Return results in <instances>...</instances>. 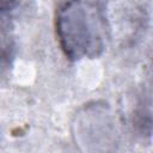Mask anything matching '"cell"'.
I'll list each match as a JSON object with an SVG mask.
<instances>
[{"label": "cell", "instance_id": "6da1fadb", "mask_svg": "<svg viewBox=\"0 0 153 153\" xmlns=\"http://www.w3.org/2000/svg\"><path fill=\"white\" fill-rule=\"evenodd\" d=\"M55 31L65 56L80 61L102 56L111 29L97 0H65L55 14Z\"/></svg>", "mask_w": 153, "mask_h": 153}, {"label": "cell", "instance_id": "7a4b0ae2", "mask_svg": "<svg viewBox=\"0 0 153 153\" xmlns=\"http://www.w3.org/2000/svg\"><path fill=\"white\" fill-rule=\"evenodd\" d=\"M18 4L19 0H1V14L5 16L6 13H11Z\"/></svg>", "mask_w": 153, "mask_h": 153}]
</instances>
